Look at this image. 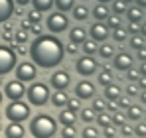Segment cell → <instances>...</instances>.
<instances>
[{
	"instance_id": "5bb4252c",
	"label": "cell",
	"mask_w": 146,
	"mask_h": 138,
	"mask_svg": "<svg viewBox=\"0 0 146 138\" xmlns=\"http://www.w3.org/2000/svg\"><path fill=\"white\" fill-rule=\"evenodd\" d=\"M26 128L22 122H10L6 128H4V136L6 138H24Z\"/></svg>"
},
{
	"instance_id": "3957f363",
	"label": "cell",
	"mask_w": 146,
	"mask_h": 138,
	"mask_svg": "<svg viewBox=\"0 0 146 138\" xmlns=\"http://www.w3.org/2000/svg\"><path fill=\"white\" fill-rule=\"evenodd\" d=\"M26 97H28V103H30V105H34V107H44V105H48V101H49V87L46 83L34 81V83L26 89Z\"/></svg>"
},
{
	"instance_id": "4fadbf2b",
	"label": "cell",
	"mask_w": 146,
	"mask_h": 138,
	"mask_svg": "<svg viewBox=\"0 0 146 138\" xmlns=\"http://www.w3.org/2000/svg\"><path fill=\"white\" fill-rule=\"evenodd\" d=\"M113 65H115V69H119V71H126V69L132 67V57H130L128 53L121 51V53H117V55H115Z\"/></svg>"
},
{
	"instance_id": "6da1fadb",
	"label": "cell",
	"mask_w": 146,
	"mask_h": 138,
	"mask_svg": "<svg viewBox=\"0 0 146 138\" xmlns=\"http://www.w3.org/2000/svg\"><path fill=\"white\" fill-rule=\"evenodd\" d=\"M28 53H30L34 65L51 69V67H57L63 61L65 47L55 36H44L42 34V36H36V40L32 42Z\"/></svg>"
},
{
	"instance_id": "d590c367",
	"label": "cell",
	"mask_w": 146,
	"mask_h": 138,
	"mask_svg": "<svg viewBox=\"0 0 146 138\" xmlns=\"http://www.w3.org/2000/svg\"><path fill=\"white\" fill-rule=\"evenodd\" d=\"M119 26H121V16H117V14H109L107 16V28L109 30H115Z\"/></svg>"
},
{
	"instance_id": "484cf974",
	"label": "cell",
	"mask_w": 146,
	"mask_h": 138,
	"mask_svg": "<svg viewBox=\"0 0 146 138\" xmlns=\"http://www.w3.org/2000/svg\"><path fill=\"white\" fill-rule=\"evenodd\" d=\"M73 18L75 20H79V22H83V20H87V16H89V10L83 6V4H79V6H73Z\"/></svg>"
},
{
	"instance_id": "74e56055",
	"label": "cell",
	"mask_w": 146,
	"mask_h": 138,
	"mask_svg": "<svg viewBox=\"0 0 146 138\" xmlns=\"http://www.w3.org/2000/svg\"><path fill=\"white\" fill-rule=\"evenodd\" d=\"M95 120H97V124L99 126H109L111 124V115H107V113H99L97 116H95Z\"/></svg>"
},
{
	"instance_id": "8fae6325",
	"label": "cell",
	"mask_w": 146,
	"mask_h": 138,
	"mask_svg": "<svg viewBox=\"0 0 146 138\" xmlns=\"http://www.w3.org/2000/svg\"><path fill=\"white\" fill-rule=\"evenodd\" d=\"M73 93H75V97H77V99H81V101L93 99V97H95V85H93L91 81L83 79V81H79V83L75 85Z\"/></svg>"
},
{
	"instance_id": "680465c9",
	"label": "cell",
	"mask_w": 146,
	"mask_h": 138,
	"mask_svg": "<svg viewBox=\"0 0 146 138\" xmlns=\"http://www.w3.org/2000/svg\"><path fill=\"white\" fill-rule=\"evenodd\" d=\"M140 34H142V36H144V38H146V22L142 24V26H140Z\"/></svg>"
},
{
	"instance_id": "681fc988",
	"label": "cell",
	"mask_w": 146,
	"mask_h": 138,
	"mask_svg": "<svg viewBox=\"0 0 146 138\" xmlns=\"http://www.w3.org/2000/svg\"><path fill=\"white\" fill-rule=\"evenodd\" d=\"M134 132H136L138 136H146V124H138V126L134 128Z\"/></svg>"
},
{
	"instance_id": "94428289",
	"label": "cell",
	"mask_w": 146,
	"mask_h": 138,
	"mask_svg": "<svg viewBox=\"0 0 146 138\" xmlns=\"http://www.w3.org/2000/svg\"><path fill=\"white\" fill-rule=\"evenodd\" d=\"M140 101H142V103H144V105H146V91L142 93V95H140Z\"/></svg>"
},
{
	"instance_id": "52a82bcc",
	"label": "cell",
	"mask_w": 146,
	"mask_h": 138,
	"mask_svg": "<svg viewBox=\"0 0 146 138\" xmlns=\"http://www.w3.org/2000/svg\"><path fill=\"white\" fill-rule=\"evenodd\" d=\"M67 26H69V20H67V16L63 14V12H53V14H49L48 20H46V28H48L51 34H61V32H65L67 30Z\"/></svg>"
},
{
	"instance_id": "e0dca14e",
	"label": "cell",
	"mask_w": 146,
	"mask_h": 138,
	"mask_svg": "<svg viewBox=\"0 0 146 138\" xmlns=\"http://www.w3.org/2000/svg\"><path fill=\"white\" fill-rule=\"evenodd\" d=\"M75 122H77V113H73L69 109H63L59 113V124H63V126H75Z\"/></svg>"
},
{
	"instance_id": "836d02e7",
	"label": "cell",
	"mask_w": 146,
	"mask_h": 138,
	"mask_svg": "<svg viewBox=\"0 0 146 138\" xmlns=\"http://www.w3.org/2000/svg\"><path fill=\"white\" fill-rule=\"evenodd\" d=\"M65 109H69L73 113H79L81 111V99H67V103H65Z\"/></svg>"
},
{
	"instance_id": "e575fe53",
	"label": "cell",
	"mask_w": 146,
	"mask_h": 138,
	"mask_svg": "<svg viewBox=\"0 0 146 138\" xmlns=\"http://www.w3.org/2000/svg\"><path fill=\"white\" fill-rule=\"evenodd\" d=\"M0 36H2V40H4L6 44H12V42H14V28L6 26V28L0 32Z\"/></svg>"
},
{
	"instance_id": "ab89813d",
	"label": "cell",
	"mask_w": 146,
	"mask_h": 138,
	"mask_svg": "<svg viewBox=\"0 0 146 138\" xmlns=\"http://www.w3.org/2000/svg\"><path fill=\"white\" fill-rule=\"evenodd\" d=\"M75 136H77L75 126H63L61 128V138H75Z\"/></svg>"
},
{
	"instance_id": "db71d44e",
	"label": "cell",
	"mask_w": 146,
	"mask_h": 138,
	"mask_svg": "<svg viewBox=\"0 0 146 138\" xmlns=\"http://www.w3.org/2000/svg\"><path fill=\"white\" fill-rule=\"evenodd\" d=\"M30 26H32V22H30V20H24L20 28H22V30H30Z\"/></svg>"
},
{
	"instance_id": "83f0119b",
	"label": "cell",
	"mask_w": 146,
	"mask_h": 138,
	"mask_svg": "<svg viewBox=\"0 0 146 138\" xmlns=\"http://www.w3.org/2000/svg\"><path fill=\"white\" fill-rule=\"evenodd\" d=\"M91 109L95 111V113H105L107 111V103H105V99H101V97H93V105H91Z\"/></svg>"
},
{
	"instance_id": "bcb514c9",
	"label": "cell",
	"mask_w": 146,
	"mask_h": 138,
	"mask_svg": "<svg viewBox=\"0 0 146 138\" xmlns=\"http://www.w3.org/2000/svg\"><path fill=\"white\" fill-rule=\"evenodd\" d=\"M63 47H65V53H69V55H75L79 51V47L75 46V44H69V46H63Z\"/></svg>"
},
{
	"instance_id": "7a4b0ae2",
	"label": "cell",
	"mask_w": 146,
	"mask_h": 138,
	"mask_svg": "<svg viewBox=\"0 0 146 138\" xmlns=\"http://www.w3.org/2000/svg\"><path fill=\"white\" fill-rule=\"evenodd\" d=\"M30 132L34 138H53L57 134V120L49 115H36L30 120Z\"/></svg>"
},
{
	"instance_id": "f546056e",
	"label": "cell",
	"mask_w": 146,
	"mask_h": 138,
	"mask_svg": "<svg viewBox=\"0 0 146 138\" xmlns=\"http://www.w3.org/2000/svg\"><path fill=\"white\" fill-rule=\"evenodd\" d=\"M14 42L18 44V46H24L26 42H28V30H14Z\"/></svg>"
},
{
	"instance_id": "7bdbcfd3",
	"label": "cell",
	"mask_w": 146,
	"mask_h": 138,
	"mask_svg": "<svg viewBox=\"0 0 146 138\" xmlns=\"http://www.w3.org/2000/svg\"><path fill=\"white\" fill-rule=\"evenodd\" d=\"M138 77H140V73H138V71H136V69H126V79H128V81H138Z\"/></svg>"
},
{
	"instance_id": "11a10c76",
	"label": "cell",
	"mask_w": 146,
	"mask_h": 138,
	"mask_svg": "<svg viewBox=\"0 0 146 138\" xmlns=\"http://www.w3.org/2000/svg\"><path fill=\"white\" fill-rule=\"evenodd\" d=\"M142 77H146V61H142V65H140V71H138Z\"/></svg>"
},
{
	"instance_id": "1f68e13d",
	"label": "cell",
	"mask_w": 146,
	"mask_h": 138,
	"mask_svg": "<svg viewBox=\"0 0 146 138\" xmlns=\"http://www.w3.org/2000/svg\"><path fill=\"white\" fill-rule=\"evenodd\" d=\"M126 115L130 120H138L140 116H142V109L140 107H136V105H130L128 109H126Z\"/></svg>"
},
{
	"instance_id": "c3c4849f",
	"label": "cell",
	"mask_w": 146,
	"mask_h": 138,
	"mask_svg": "<svg viewBox=\"0 0 146 138\" xmlns=\"http://www.w3.org/2000/svg\"><path fill=\"white\" fill-rule=\"evenodd\" d=\"M30 32L36 34V36H42V26H40V24H32V26H30Z\"/></svg>"
},
{
	"instance_id": "d6986e66",
	"label": "cell",
	"mask_w": 146,
	"mask_h": 138,
	"mask_svg": "<svg viewBox=\"0 0 146 138\" xmlns=\"http://www.w3.org/2000/svg\"><path fill=\"white\" fill-rule=\"evenodd\" d=\"M67 93H63V91H55V93H51L49 95V101H51V105L53 107H57V109H61V107H65V103H67Z\"/></svg>"
},
{
	"instance_id": "4dcf8cb0",
	"label": "cell",
	"mask_w": 146,
	"mask_h": 138,
	"mask_svg": "<svg viewBox=\"0 0 146 138\" xmlns=\"http://www.w3.org/2000/svg\"><path fill=\"white\" fill-rule=\"evenodd\" d=\"M126 38H128V32H126L122 26H119V28H115V30H113V40H115V42H119V44H121V42H124Z\"/></svg>"
},
{
	"instance_id": "cb8c5ba5",
	"label": "cell",
	"mask_w": 146,
	"mask_h": 138,
	"mask_svg": "<svg viewBox=\"0 0 146 138\" xmlns=\"http://www.w3.org/2000/svg\"><path fill=\"white\" fill-rule=\"evenodd\" d=\"M97 53L103 59H111V57L115 55V46H113V44H103V46H99Z\"/></svg>"
},
{
	"instance_id": "ffe728a7",
	"label": "cell",
	"mask_w": 146,
	"mask_h": 138,
	"mask_svg": "<svg viewBox=\"0 0 146 138\" xmlns=\"http://www.w3.org/2000/svg\"><path fill=\"white\" fill-rule=\"evenodd\" d=\"M119 97H121V87H119V85L111 83V85L105 87V99H109L111 103H117Z\"/></svg>"
},
{
	"instance_id": "d4e9b609",
	"label": "cell",
	"mask_w": 146,
	"mask_h": 138,
	"mask_svg": "<svg viewBox=\"0 0 146 138\" xmlns=\"http://www.w3.org/2000/svg\"><path fill=\"white\" fill-rule=\"evenodd\" d=\"M81 49H83V53H85V55H95V53H97V49H99V46H97V42H95V40H85V42L81 44Z\"/></svg>"
},
{
	"instance_id": "f6af8a7d",
	"label": "cell",
	"mask_w": 146,
	"mask_h": 138,
	"mask_svg": "<svg viewBox=\"0 0 146 138\" xmlns=\"http://www.w3.org/2000/svg\"><path fill=\"white\" fill-rule=\"evenodd\" d=\"M103 134H105V138H115V136H117V134H115V128H113V124L105 126V128H103Z\"/></svg>"
},
{
	"instance_id": "d6a6232c",
	"label": "cell",
	"mask_w": 146,
	"mask_h": 138,
	"mask_svg": "<svg viewBox=\"0 0 146 138\" xmlns=\"http://www.w3.org/2000/svg\"><path fill=\"white\" fill-rule=\"evenodd\" d=\"M81 138H99V130L95 128V126L87 124V126L81 130Z\"/></svg>"
},
{
	"instance_id": "2e32d148",
	"label": "cell",
	"mask_w": 146,
	"mask_h": 138,
	"mask_svg": "<svg viewBox=\"0 0 146 138\" xmlns=\"http://www.w3.org/2000/svg\"><path fill=\"white\" fill-rule=\"evenodd\" d=\"M85 40H87V30H83L81 26H77V28H71V30H69V42H71V44L81 46Z\"/></svg>"
},
{
	"instance_id": "9f6ffc18",
	"label": "cell",
	"mask_w": 146,
	"mask_h": 138,
	"mask_svg": "<svg viewBox=\"0 0 146 138\" xmlns=\"http://www.w3.org/2000/svg\"><path fill=\"white\" fill-rule=\"evenodd\" d=\"M14 4H18V6H26V4H30V0H14Z\"/></svg>"
},
{
	"instance_id": "e7e4bbea",
	"label": "cell",
	"mask_w": 146,
	"mask_h": 138,
	"mask_svg": "<svg viewBox=\"0 0 146 138\" xmlns=\"http://www.w3.org/2000/svg\"><path fill=\"white\" fill-rule=\"evenodd\" d=\"M0 105H2V91H0Z\"/></svg>"
},
{
	"instance_id": "7402d4cb",
	"label": "cell",
	"mask_w": 146,
	"mask_h": 138,
	"mask_svg": "<svg viewBox=\"0 0 146 138\" xmlns=\"http://www.w3.org/2000/svg\"><path fill=\"white\" fill-rule=\"evenodd\" d=\"M97 83L99 85H103V87H107V85H111L113 83V71L109 67H105L101 73L97 75Z\"/></svg>"
},
{
	"instance_id": "03108f58",
	"label": "cell",
	"mask_w": 146,
	"mask_h": 138,
	"mask_svg": "<svg viewBox=\"0 0 146 138\" xmlns=\"http://www.w3.org/2000/svg\"><path fill=\"white\" fill-rule=\"evenodd\" d=\"M0 85H2V77H0Z\"/></svg>"
},
{
	"instance_id": "60d3db41",
	"label": "cell",
	"mask_w": 146,
	"mask_h": 138,
	"mask_svg": "<svg viewBox=\"0 0 146 138\" xmlns=\"http://www.w3.org/2000/svg\"><path fill=\"white\" fill-rule=\"evenodd\" d=\"M130 47H132V49H140V47H144V38H140V36H132V38H130Z\"/></svg>"
},
{
	"instance_id": "8992f818",
	"label": "cell",
	"mask_w": 146,
	"mask_h": 138,
	"mask_svg": "<svg viewBox=\"0 0 146 138\" xmlns=\"http://www.w3.org/2000/svg\"><path fill=\"white\" fill-rule=\"evenodd\" d=\"M97 69H99V61H95L93 55H81L75 61V71L81 77H91V75L97 73Z\"/></svg>"
},
{
	"instance_id": "277c9868",
	"label": "cell",
	"mask_w": 146,
	"mask_h": 138,
	"mask_svg": "<svg viewBox=\"0 0 146 138\" xmlns=\"http://www.w3.org/2000/svg\"><path fill=\"white\" fill-rule=\"evenodd\" d=\"M4 115H6V118L10 122H24V120L30 118L32 109H30V105L24 103L22 99L20 101H10L8 107H6V111H4Z\"/></svg>"
},
{
	"instance_id": "9a60e30c",
	"label": "cell",
	"mask_w": 146,
	"mask_h": 138,
	"mask_svg": "<svg viewBox=\"0 0 146 138\" xmlns=\"http://www.w3.org/2000/svg\"><path fill=\"white\" fill-rule=\"evenodd\" d=\"M14 14V0H0V24L8 22Z\"/></svg>"
},
{
	"instance_id": "ac0fdd59",
	"label": "cell",
	"mask_w": 146,
	"mask_h": 138,
	"mask_svg": "<svg viewBox=\"0 0 146 138\" xmlns=\"http://www.w3.org/2000/svg\"><path fill=\"white\" fill-rule=\"evenodd\" d=\"M126 18H128V22H136L140 24L142 22V18H144V14H142V8L140 6H130V8H126Z\"/></svg>"
},
{
	"instance_id": "91938a15",
	"label": "cell",
	"mask_w": 146,
	"mask_h": 138,
	"mask_svg": "<svg viewBox=\"0 0 146 138\" xmlns=\"http://www.w3.org/2000/svg\"><path fill=\"white\" fill-rule=\"evenodd\" d=\"M136 2H138V6H140V8H146V0H136Z\"/></svg>"
},
{
	"instance_id": "816d5d0a",
	"label": "cell",
	"mask_w": 146,
	"mask_h": 138,
	"mask_svg": "<svg viewBox=\"0 0 146 138\" xmlns=\"http://www.w3.org/2000/svg\"><path fill=\"white\" fill-rule=\"evenodd\" d=\"M138 59L140 61H146V47H140L138 49Z\"/></svg>"
},
{
	"instance_id": "603a6c76",
	"label": "cell",
	"mask_w": 146,
	"mask_h": 138,
	"mask_svg": "<svg viewBox=\"0 0 146 138\" xmlns=\"http://www.w3.org/2000/svg\"><path fill=\"white\" fill-rule=\"evenodd\" d=\"M30 2H32L36 12H48L49 8L53 6V0H30Z\"/></svg>"
},
{
	"instance_id": "f1b7e54d",
	"label": "cell",
	"mask_w": 146,
	"mask_h": 138,
	"mask_svg": "<svg viewBox=\"0 0 146 138\" xmlns=\"http://www.w3.org/2000/svg\"><path fill=\"white\" fill-rule=\"evenodd\" d=\"M53 2H55V6H57L59 12H69L75 6V0H53Z\"/></svg>"
},
{
	"instance_id": "8d00e7d4",
	"label": "cell",
	"mask_w": 146,
	"mask_h": 138,
	"mask_svg": "<svg viewBox=\"0 0 146 138\" xmlns=\"http://www.w3.org/2000/svg\"><path fill=\"white\" fill-rule=\"evenodd\" d=\"M124 12H126V4H124L122 0H113V14L121 16Z\"/></svg>"
},
{
	"instance_id": "f5cc1de1",
	"label": "cell",
	"mask_w": 146,
	"mask_h": 138,
	"mask_svg": "<svg viewBox=\"0 0 146 138\" xmlns=\"http://www.w3.org/2000/svg\"><path fill=\"white\" fill-rule=\"evenodd\" d=\"M138 85H140L142 89H146V77H142V75L138 77Z\"/></svg>"
},
{
	"instance_id": "7dc6e473",
	"label": "cell",
	"mask_w": 146,
	"mask_h": 138,
	"mask_svg": "<svg viewBox=\"0 0 146 138\" xmlns=\"http://www.w3.org/2000/svg\"><path fill=\"white\" fill-rule=\"evenodd\" d=\"M132 132H134V130H132L128 124H122V126H121V134H122V136H130Z\"/></svg>"
},
{
	"instance_id": "5b68a950",
	"label": "cell",
	"mask_w": 146,
	"mask_h": 138,
	"mask_svg": "<svg viewBox=\"0 0 146 138\" xmlns=\"http://www.w3.org/2000/svg\"><path fill=\"white\" fill-rule=\"evenodd\" d=\"M16 51L10 46H0V77L8 75L10 71H14L16 67Z\"/></svg>"
},
{
	"instance_id": "ee69618b",
	"label": "cell",
	"mask_w": 146,
	"mask_h": 138,
	"mask_svg": "<svg viewBox=\"0 0 146 138\" xmlns=\"http://www.w3.org/2000/svg\"><path fill=\"white\" fill-rule=\"evenodd\" d=\"M126 32H128V34H132V36H136V34L140 32V26H138L136 22H128V28H126Z\"/></svg>"
},
{
	"instance_id": "4316f807",
	"label": "cell",
	"mask_w": 146,
	"mask_h": 138,
	"mask_svg": "<svg viewBox=\"0 0 146 138\" xmlns=\"http://www.w3.org/2000/svg\"><path fill=\"white\" fill-rule=\"evenodd\" d=\"M79 115H81V120L85 122V124H91L93 120H95V116H97V113L89 107V109H83L81 107V111H79Z\"/></svg>"
},
{
	"instance_id": "6f0895ef",
	"label": "cell",
	"mask_w": 146,
	"mask_h": 138,
	"mask_svg": "<svg viewBox=\"0 0 146 138\" xmlns=\"http://www.w3.org/2000/svg\"><path fill=\"white\" fill-rule=\"evenodd\" d=\"M14 51H18L20 55H24V53H26V47H22V46H16V49H14Z\"/></svg>"
},
{
	"instance_id": "44dd1931",
	"label": "cell",
	"mask_w": 146,
	"mask_h": 138,
	"mask_svg": "<svg viewBox=\"0 0 146 138\" xmlns=\"http://www.w3.org/2000/svg\"><path fill=\"white\" fill-rule=\"evenodd\" d=\"M111 12H109V8H107V4H97L95 8H93V16H95V22H103V20H107V16H109Z\"/></svg>"
},
{
	"instance_id": "30bf717a",
	"label": "cell",
	"mask_w": 146,
	"mask_h": 138,
	"mask_svg": "<svg viewBox=\"0 0 146 138\" xmlns=\"http://www.w3.org/2000/svg\"><path fill=\"white\" fill-rule=\"evenodd\" d=\"M69 83H71V77H69V73H67L65 69H59V71H55V73L49 77V85H51L55 91H65V89L69 87Z\"/></svg>"
},
{
	"instance_id": "6125c7cd",
	"label": "cell",
	"mask_w": 146,
	"mask_h": 138,
	"mask_svg": "<svg viewBox=\"0 0 146 138\" xmlns=\"http://www.w3.org/2000/svg\"><path fill=\"white\" fill-rule=\"evenodd\" d=\"M99 4H109V2H113V0H97Z\"/></svg>"
},
{
	"instance_id": "ba28073f",
	"label": "cell",
	"mask_w": 146,
	"mask_h": 138,
	"mask_svg": "<svg viewBox=\"0 0 146 138\" xmlns=\"http://www.w3.org/2000/svg\"><path fill=\"white\" fill-rule=\"evenodd\" d=\"M14 73H16V79L22 81V83H28V81H34L38 77V71H36V65L32 61H20L16 67H14Z\"/></svg>"
},
{
	"instance_id": "f35d334b",
	"label": "cell",
	"mask_w": 146,
	"mask_h": 138,
	"mask_svg": "<svg viewBox=\"0 0 146 138\" xmlns=\"http://www.w3.org/2000/svg\"><path fill=\"white\" fill-rule=\"evenodd\" d=\"M111 124H117V126H122L124 124V115L119 113V111H115L113 116H111Z\"/></svg>"
},
{
	"instance_id": "be15d7a7",
	"label": "cell",
	"mask_w": 146,
	"mask_h": 138,
	"mask_svg": "<svg viewBox=\"0 0 146 138\" xmlns=\"http://www.w3.org/2000/svg\"><path fill=\"white\" fill-rule=\"evenodd\" d=\"M122 2H124V4H130V2H134V0H122Z\"/></svg>"
},
{
	"instance_id": "f907efd6",
	"label": "cell",
	"mask_w": 146,
	"mask_h": 138,
	"mask_svg": "<svg viewBox=\"0 0 146 138\" xmlns=\"http://www.w3.org/2000/svg\"><path fill=\"white\" fill-rule=\"evenodd\" d=\"M134 95H136V87L134 85H128L126 87V97H134Z\"/></svg>"
},
{
	"instance_id": "9c48e42d",
	"label": "cell",
	"mask_w": 146,
	"mask_h": 138,
	"mask_svg": "<svg viewBox=\"0 0 146 138\" xmlns=\"http://www.w3.org/2000/svg\"><path fill=\"white\" fill-rule=\"evenodd\" d=\"M4 95L10 99V101H20L22 97L26 95V87L22 81H18V79H14V81H8L6 85H4Z\"/></svg>"
},
{
	"instance_id": "b9f144b4",
	"label": "cell",
	"mask_w": 146,
	"mask_h": 138,
	"mask_svg": "<svg viewBox=\"0 0 146 138\" xmlns=\"http://www.w3.org/2000/svg\"><path fill=\"white\" fill-rule=\"evenodd\" d=\"M28 20H30L32 24H40V20H42V12H36V10L28 12Z\"/></svg>"
},
{
	"instance_id": "7c38bea8",
	"label": "cell",
	"mask_w": 146,
	"mask_h": 138,
	"mask_svg": "<svg viewBox=\"0 0 146 138\" xmlns=\"http://www.w3.org/2000/svg\"><path fill=\"white\" fill-rule=\"evenodd\" d=\"M89 36H91V40H95V42H105L107 38H109V28H107V24L103 22H95L91 28H89Z\"/></svg>"
}]
</instances>
